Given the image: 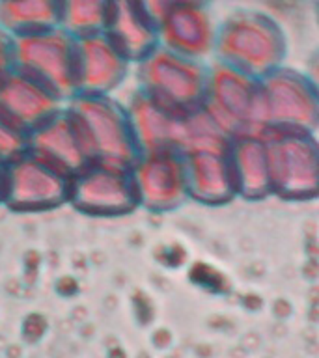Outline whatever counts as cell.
<instances>
[{
  "label": "cell",
  "mask_w": 319,
  "mask_h": 358,
  "mask_svg": "<svg viewBox=\"0 0 319 358\" xmlns=\"http://www.w3.org/2000/svg\"><path fill=\"white\" fill-rule=\"evenodd\" d=\"M4 192H6V164L0 162V206H4Z\"/></svg>",
  "instance_id": "21"
},
{
  "label": "cell",
  "mask_w": 319,
  "mask_h": 358,
  "mask_svg": "<svg viewBox=\"0 0 319 358\" xmlns=\"http://www.w3.org/2000/svg\"><path fill=\"white\" fill-rule=\"evenodd\" d=\"M209 2H211V0H146V4H148V8L151 10V13L157 17V21H159L166 11H170L172 8H178V6H207Z\"/></svg>",
  "instance_id": "16"
},
{
  "label": "cell",
  "mask_w": 319,
  "mask_h": 358,
  "mask_svg": "<svg viewBox=\"0 0 319 358\" xmlns=\"http://www.w3.org/2000/svg\"><path fill=\"white\" fill-rule=\"evenodd\" d=\"M71 176L28 150L6 164L4 207L13 213H47L69 206Z\"/></svg>",
  "instance_id": "4"
},
{
  "label": "cell",
  "mask_w": 319,
  "mask_h": 358,
  "mask_svg": "<svg viewBox=\"0 0 319 358\" xmlns=\"http://www.w3.org/2000/svg\"><path fill=\"white\" fill-rule=\"evenodd\" d=\"M88 319V310L84 306H75L71 310V321L75 323H84Z\"/></svg>",
  "instance_id": "19"
},
{
  "label": "cell",
  "mask_w": 319,
  "mask_h": 358,
  "mask_svg": "<svg viewBox=\"0 0 319 358\" xmlns=\"http://www.w3.org/2000/svg\"><path fill=\"white\" fill-rule=\"evenodd\" d=\"M64 0H0V27L11 36L62 27Z\"/></svg>",
  "instance_id": "11"
},
{
  "label": "cell",
  "mask_w": 319,
  "mask_h": 358,
  "mask_svg": "<svg viewBox=\"0 0 319 358\" xmlns=\"http://www.w3.org/2000/svg\"><path fill=\"white\" fill-rule=\"evenodd\" d=\"M316 11H318V21H319V0H318V4H316Z\"/></svg>",
  "instance_id": "23"
},
{
  "label": "cell",
  "mask_w": 319,
  "mask_h": 358,
  "mask_svg": "<svg viewBox=\"0 0 319 358\" xmlns=\"http://www.w3.org/2000/svg\"><path fill=\"white\" fill-rule=\"evenodd\" d=\"M30 151L67 176L94 161L86 134L67 106L30 133Z\"/></svg>",
  "instance_id": "5"
},
{
  "label": "cell",
  "mask_w": 319,
  "mask_h": 358,
  "mask_svg": "<svg viewBox=\"0 0 319 358\" xmlns=\"http://www.w3.org/2000/svg\"><path fill=\"white\" fill-rule=\"evenodd\" d=\"M32 358H34V357H32Z\"/></svg>",
  "instance_id": "24"
},
{
  "label": "cell",
  "mask_w": 319,
  "mask_h": 358,
  "mask_svg": "<svg viewBox=\"0 0 319 358\" xmlns=\"http://www.w3.org/2000/svg\"><path fill=\"white\" fill-rule=\"evenodd\" d=\"M30 150V131L0 108V162L15 161Z\"/></svg>",
  "instance_id": "13"
},
{
  "label": "cell",
  "mask_w": 319,
  "mask_h": 358,
  "mask_svg": "<svg viewBox=\"0 0 319 358\" xmlns=\"http://www.w3.org/2000/svg\"><path fill=\"white\" fill-rule=\"evenodd\" d=\"M22 262H24V268H27V271H39L41 263H43V256H41V252L38 250H27Z\"/></svg>",
  "instance_id": "18"
},
{
  "label": "cell",
  "mask_w": 319,
  "mask_h": 358,
  "mask_svg": "<svg viewBox=\"0 0 319 358\" xmlns=\"http://www.w3.org/2000/svg\"><path fill=\"white\" fill-rule=\"evenodd\" d=\"M47 329H49V321H47V317H45L43 313H28L27 317L22 319L21 324L22 340L27 341V343H30V345H34V343H38V341L47 334Z\"/></svg>",
  "instance_id": "14"
},
{
  "label": "cell",
  "mask_w": 319,
  "mask_h": 358,
  "mask_svg": "<svg viewBox=\"0 0 319 358\" xmlns=\"http://www.w3.org/2000/svg\"><path fill=\"white\" fill-rule=\"evenodd\" d=\"M15 69V38L0 27V83Z\"/></svg>",
  "instance_id": "15"
},
{
  "label": "cell",
  "mask_w": 319,
  "mask_h": 358,
  "mask_svg": "<svg viewBox=\"0 0 319 358\" xmlns=\"http://www.w3.org/2000/svg\"><path fill=\"white\" fill-rule=\"evenodd\" d=\"M64 106L60 95L17 67L0 83V108L30 133Z\"/></svg>",
  "instance_id": "8"
},
{
  "label": "cell",
  "mask_w": 319,
  "mask_h": 358,
  "mask_svg": "<svg viewBox=\"0 0 319 358\" xmlns=\"http://www.w3.org/2000/svg\"><path fill=\"white\" fill-rule=\"evenodd\" d=\"M215 43H218L226 55L241 58H273L284 49V34L265 13L237 11L224 21Z\"/></svg>",
  "instance_id": "7"
},
{
  "label": "cell",
  "mask_w": 319,
  "mask_h": 358,
  "mask_svg": "<svg viewBox=\"0 0 319 358\" xmlns=\"http://www.w3.org/2000/svg\"><path fill=\"white\" fill-rule=\"evenodd\" d=\"M108 358H125V352L120 347H112L111 351H108Z\"/></svg>",
  "instance_id": "22"
},
{
  "label": "cell",
  "mask_w": 319,
  "mask_h": 358,
  "mask_svg": "<svg viewBox=\"0 0 319 358\" xmlns=\"http://www.w3.org/2000/svg\"><path fill=\"white\" fill-rule=\"evenodd\" d=\"M15 38V67L38 78L62 99L80 94L78 38L64 27Z\"/></svg>",
  "instance_id": "1"
},
{
  "label": "cell",
  "mask_w": 319,
  "mask_h": 358,
  "mask_svg": "<svg viewBox=\"0 0 319 358\" xmlns=\"http://www.w3.org/2000/svg\"><path fill=\"white\" fill-rule=\"evenodd\" d=\"M159 36L162 47L179 52L192 55L209 49L217 41V30L213 28L206 6L185 4L172 8L159 19Z\"/></svg>",
  "instance_id": "10"
},
{
  "label": "cell",
  "mask_w": 319,
  "mask_h": 358,
  "mask_svg": "<svg viewBox=\"0 0 319 358\" xmlns=\"http://www.w3.org/2000/svg\"><path fill=\"white\" fill-rule=\"evenodd\" d=\"M103 34L129 62L144 60L161 45L159 21L146 0H111Z\"/></svg>",
  "instance_id": "6"
},
{
  "label": "cell",
  "mask_w": 319,
  "mask_h": 358,
  "mask_svg": "<svg viewBox=\"0 0 319 358\" xmlns=\"http://www.w3.org/2000/svg\"><path fill=\"white\" fill-rule=\"evenodd\" d=\"M111 0H64L62 27L77 38L101 34Z\"/></svg>",
  "instance_id": "12"
},
{
  "label": "cell",
  "mask_w": 319,
  "mask_h": 358,
  "mask_svg": "<svg viewBox=\"0 0 319 358\" xmlns=\"http://www.w3.org/2000/svg\"><path fill=\"white\" fill-rule=\"evenodd\" d=\"M6 358H22V347L19 343H10L4 349Z\"/></svg>",
  "instance_id": "20"
},
{
  "label": "cell",
  "mask_w": 319,
  "mask_h": 358,
  "mask_svg": "<svg viewBox=\"0 0 319 358\" xmlns=\"http://www.w3.org/2000/svg\"><path fill=\"white\" fill-rule=\"evenodd\" d=\"M55 291L62 299H71L80 291V284H78L77 276L73 274H62L60 278L55 282Z\"/></svg>",
  "instance_id": "17"
},
{
  "label": "cell",
  "mask_w": 319,
  "mask_h": 358,
  "mask_svg": "<svg viewBox=\"0 0 319 358\" xmlns=\"http://www.w3.org/2000/svg\"><path fill=\"white\" fill-rule=\"evenodd\" d=\"M83 127L94 161L133 168L139 161V142L127 108L111 95L78 94L66 103Z\"/></svg>",
  "instance_id": "2"
},
{
  "label": "cell",
  "mask_w": 319,
  "mask_h": 358,
  "mask_svg": "<svg viewBox=\"0 0 319 358\" xmlns=\"http://www.w3.org/2000/svg\"><path fill=\"white\" fill-rule=\"evenodd\" d=\"M80 94L111 95L127 75L131 62L105 34L78 38Z\"/></svg>",
  "instance_id": "9"
},
{
  "label": "cell",
  "mask_w": 319,
  "mask_h": 358,
  "mask_svg": "<svg viewBox=\"0 0 319 358\" xmlns=\"http://www.w3.org/2000/svg\"><path fill=\"white\" fill-rule=\"evenodd\" d=\"M139 203L133 168L92 161L71 176L69 206L86 217H122Z\"/></svg>",
  "instance_id": "3"
}]
</instances>
